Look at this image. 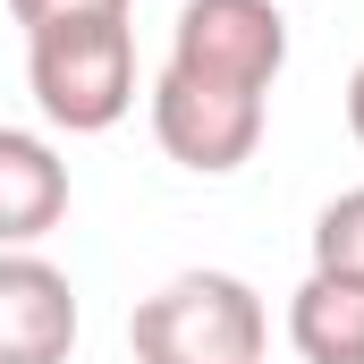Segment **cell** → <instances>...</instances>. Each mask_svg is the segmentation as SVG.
<instances>
[{
	"mask_svg": "<svg viewBox=\"0 0 364 364\" xmlns=\"http://www.w3.org/2000/svg\"><path fill=\"white\" fill-rule=\"evenodd\" d=\"M272 314L237 272H178L127 314L136 364H263Z\"/></svg>",
	"mask_w": 364,
	"mask_h": 364,
	"instance_id": "1",
	"label": "cell"
},
{
	"mask_svg": "<svg viewBox=\"0 0 364 364\" xmlns=\"http://www.w3.org/2000/svg\"><path fill=\"white\" fill-rule=\"evenodd\" d=\"M26 85L34 110L68 136H102L136 110V34L127 17H68L26 34Z\"/></svg>",
	"mask_w": 364,
	"mask_h": 364,
	"instance_id": "2",
	"label": "cell"
},
{
	"mask_svg": "<svg viewBox=\"0 0 364 364\" xmlns=\"http://www.w3.org/2000/svg\"><path fill=\"white\" fill-rule=\"evenodd\" d=\"M170 68L195 85L272 93L288 68V9L279 0H186L170 26Z\"/></svg>",
	"mask_w": 364,
	"mask_h": 364,
	"instance_id": "3",
	"label": "cell"
},
{
	"mask_svg": "<svg viewBox=\"0 0 364 364\" xmlns=\"http://www.w3.org/2000/svg\"><path fill=\"white\" fill-rule=\"evenodd\" d=\"M153 144L195 170V178H229L255 161L263 144V93H237V85H195L178 68L153 77Z\"/></svg>",
	"mask_w": 364,
	"mask_h": 364,
	"instance_id": "4",
	"label": "cell"
},
{
	"mask_svg": "<svg viewBox=\"0 0 364 364\" xmlns=\"http://www.w3.org/2000/svg\"><path fill=\"white\" fill-rule=\"evenodd\" d=\"M77 356V288L51 255H0V364H68Z\"/></svg>",
	"mask_w": 364,
	"mask_h": 364,
	"instance_id": "5",
	"label": "cell"
},
{
	"mask_svg": "<svg viewBox=\"0 0 364 364\" xmlns=\"http://www.w3.org/2000/svg\"><path fill=\"white\" fill-rule=\"evenodd\" d=\"M68 220V161L34 127H0V255L43 246Z\"/></svg>",
	"mask_w": 364,
	"mask_h": 364,
	"instance_id": "6",
	"label": "cell"
},
{
	"mask_svg": "<svg viewBox=\"0 0 364 364\" xmlns=\"http://www.w3.org/2000/svg\"><path fill=\"white\" fill-rule=\"evenodd\" d=\"M288 348L305 364H364V279L305 272L288 296Z\"/></svg>",
	"mask_w": 364,
	"mask_h": 364,
	"instance_id": "7",
	"label": "cell"
},
{
	"mask_svg": "<svg viewBox=\"0 0 364 364\" xmlns=\"http://www.w3.org/2000/svg\"><path fill=\"white\" fill-rule=\"evenodd\" d=\"M314 272L364 279V186L331 195V203L314 212Z\"/></svg>",
	"mask_w": 364,
	"mask_h": 364,
	"instance_id": "8",
	"label": "cell"
},
{
	"mask_svg": "<svg viewBox=\"0 0 364 364\" xmlns=\"http://www.w3.org/2000/svg\"><path fill=\"white\" fill-rule=\"evenodd\" d=\"M9 17L26 34H43V26H68V17H127V0H9Z\"/></svg>",
	"mask_w": 364,
	"mask_h": 364,
	"instance_id": "9",
	"label": "cell"
},
{
	"mask_svg": "<svg viewBox=\"0 0 364 364\" xmlns=\"http://www.w3.org/2000/svg\"><path fill=\"white\" fill-rule=\"evenodd\" d=\"M348 136H356V144H364V68H356V77H348Z\"/></svg>",
	"mask_w": 364,
	"mask_h": 364,
	"instance_id": "10",
	"label": "cell"
}]
</instances>
